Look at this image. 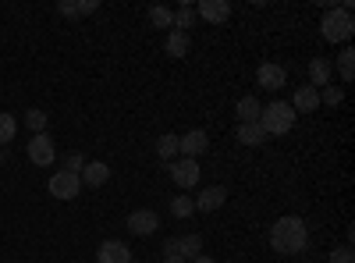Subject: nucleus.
Returning a JSON list of instances; mask_svg holds the SVG:
<instances>
[{
  "mask_svg": "<svg viewBox=\"0 0 355 263\" xmlns=\"http://www.w3.org/2000/svg\"><path fill=\"white\" fill-rule=\"evenodd\" d=\"M192 22H196V11H192V4H182V8L174 11V28H178V33H189V28H192Z\"/></svg>",
  "mask_w": 355,
  "mask_h": 263,
  "instance_id": "obj_24",
  "label": "nucleus"
},
{
  "mask_svg": "<svg viewBox=\"0 0 355 263\" xmlns=\"http://www.w3.org/2000/svg\"><path fill=\"white\" fill-rule=\"evenodd\" d=\"M192 263H217V260H214V256H196Z\"/></svg>",
  "mask_w": 355,
  "mask_h": 263,
  "instance_id": "obj_33",
  "label": "nucleus"
},
{
  "mask_svg": "<svg viewBox=\"0 0 355 263\" xmlns=\"http://www.w3.org/2000/svg\"><path fill=\"white\" fill-rule=\"evenodd\" d=\"M206 150H210V135H206L202 128H192V132H185V135H178V153H182L185 160H196V157H202Z\"/></svg>",
  "mask_w": 355,
  "mask_h": 263,
  "instance_id": "obj_5",
  "label": "nucleus"
},
{
  "mask_svg": "<svg viewBox=\"0 0 355 263\" xmlns=\"http://www.w3.org/2000/svg\"><path fill=\"white\" fill-rule=\"evenodd\" d=\"M78 178H82V185H89V189H100V185H107V178H110V167L100 164V160H93V164L82 167Z\"/></svg>",
  "mask_w": 355,
  "mask_h": 263,
  "instance_id": "obj_14",
  "label": "nucleus"
},
{
  "mask_svg": "<svg viewBox=\"0 0 355 263\" xmlns=\"http://www.w3.org/2000/svg\"><path fill=\"white\" fill-rule=\"evenodd\" d=\"M331 75H334V68H331L327 57H313V61H309V85H313V90L331 85Z\"/></svg>",
  "mask_w": 355,
  "mask_h": 263,
  "instance_id": "obj_15",
  "label": "nucleus"
},
{
  "mask_svg": "<svg viewBox=\"0 0 355 263\" xmlns=\"http://www.w3.org/2000/svg\"><path fill=\"white\" fill-rule=\"evenodd\" d=\"M227 203V189L224 185H210V189H202L199 192V199H196V210H202V214H214V210H220Z\"/></svg>",
  "mask_w": 355,
  "mask_h": 263,
  "instance_id": "obj_12",
  "label": "nucleus"
},
{
  "mask_svg": "<svg viewBox=\"0 0 355 263\" xmlns=\"http://www.w3.org/2000/svg\"><path fill=\"white\" fill-rule=\"evenodd\" d=\"M306 246H309V228H306L302 217L288 214V217H277V221H274V228H270V249H274V253H281V256H299Z\"/></svg>",
  "mask_w": 355,
  "mask_h": 263,
  "instance_id": "obj_1",
  "label": "nucleus"
},
{
  "mask_svg": "<svg viewBox=\"0 0 355 263\" xmlns=\"http://www.w3.org/2000/svg\"><path fill=\"white\" fill-rule=\"evenodd\" d=\"M150 22L157 25V28H174V11L171 8H150Z\"/></svg>",
  "mask_w": 355,
  "mask_h": 263,
  "instance_id": "obj_26",
  "label": "nucleus"
},
{
  "mask_svg": "<svg viewBox=\"0 0 355 263\" xmlns=\"http://www.w3.org/2000/svg\"><path fill=\"white\" fill-rule=\"evenodd\" d=\"M96 8H100L96 0H82V4H75V0H61V4H57V11L68 15V18H85V15H93Z\"/></svg>",
  "mask_w": 355,
  "mask_h": 263,
  "instance_id": "obj_17",
  "label": "nucleus"
},
{
  "mask_svg": "<svg viewBox=\"0 0 355 263\" xmlns=\"http://www.w3.org/2000/svg\"><path fill=\"white\" fill-rule=\"evenodd\" d=\"M239 125H249V121H259V100L256 96H242L239 100Z\"/></svg>",
  "mask_w": 355,
  "mask_h": 263,
  "instance_id": "obj_19",
  "label": "nucleus"
},
{
  "mask_svg": "<svg viewBox=\"0 0 355 263\" xmlns=\"http://www.w3.org/2000/svg\"><path fill=\"white\" fill-rule=\"evenodd\" d=\"M174 242H178V256H182V260L202 256V235H182V239H174Z\"/></svg>",
  "mask_w": 355,
  "mask_h": 263,
  "instance_id": "obj_18",
  "label": "nucleus"
},
{
  "mask_svg": "<svg viewBox=\"0 0 355 263\" xmlns=\"http://www.w3.org/2000/svg\"><path fill=\"white\" fill-rule=\"evenodd\" d=\"M239 142H245V146H263V142H266V132L259 128V121L239 125Z\"/></svg>",
  "mask_w": 355,
  "mask_h": 263,
  "instance_id": "obj_20",
  "label": "nucleus"
},
{
  "mask_svg": "<svg viewBox=\"0 0 355 263\" xmlns=\"http://www.w3.org/2000/svg\"><path fill=\"white\" fill-rule=\"evenodd\" d=\"M189 46H192L189 33H178V28H171V33H167V43H164L167 57H185V53H189Z\"/></svg>",
  "mask_w": 355,
  "mask_h": 263,
  "instance_id": "obj_16",
  "label": "nucleus"
},
{
  "mask_svg": "<svg viewBox=\"0 0 355 263\" xmlns=\"http://www.w3.org/2000/svg\"><path fill=\"white\" fill-rule=\"evenodd\" d=\"M82 167H85V157H82V153H68V157H64V171L82 174Z\"/></svg>",
  "mask_w": 355,
  "mask_h": 263,
  "instance_id": "obj_30",
  "label": "nucleus"
},
{
  "mask_svg": "<svg viewBox=\"0 0 355 263\" xmlns=\"http://www.w3.org/2000/svg\"><path fill=\"white\" fill-rule=\"evenodd\" d=\"M132 263H139V260H132Z\"/></svg>",
  "mask_w": 355,
  "mask_h": 263,
  "instance_id": "obj_35",
  "label": "nucleus"
},
{
  "mask_svg": "<svg viewBox=\"0 0 355 263\" xmlns=\"http://www.w3.org/2000/svg\"><path fill=\"white\" fill-rule=\"evenodd\" d=\"M345 100V90L341 85H323V93H320V103H327V107H338Z\"/></svg>",
  "mask_w": 355,
  "mask_h": 263,
  "instance_id": "obj_28",
  "label": "nucleus"
},
{
  "mask_svg": "<svg viewBox=\"0 0 355 263\" xmlns=\"http://www.w3.org/2000/svg\"><path fill=\"white\" fill-rule=\"evenodd\" d=\"M157 228H160L157 210H132L128 214V231H132V235H139V239H150Z\"/></svg>",
  "mask_w": 355,
  "mask_h": 263,
  "instance_id": "obj_9",
  "label": "nucleus"
},
{
  "mask_svg": "<svg viewBox=\"0 0 355 263\" xmlns=\"http://www.w3.org/2000/svg\"><path fill=\"white\" fill-rule=\"evenodd\" d=\"M199 174H202V171H199L196 160H185V157H182V160L171 164V178H174L178 189H196V185H199Z\"/></svg>",
  "mask_w": 355,
  "mask_h": 263,
  "instance_id": "obj_7",
  "label": "nucleus"
},
{
  "mask_svg": "<svg viewBox=\"0 0 355 263\" xmlns=\"http://www.w3.org/2000/svg\"><path fill=\"white\" fill-rule=\"evenodd\" d=\"M284 82H288V71H284L281 65H274V61H266V65H259V68H256V85H259V90L277 93Z\"/></svg>",
  "mask_w": 355,
  "mask_h": 263,
  "instance_id": "obj_8",
  "label": "nucleus"
},
{
  "mask_svg": "<svg viewBox=\"0 0 355 263\" xmlns=\"http://www.w3.org/2000/svg\"><path fill=\"white\" fill-rule=\"evenodd\" d=\"M78 192H82V178H78V174H71V171L50 174V196L53 199H78Z\"/></svg>",
  "mask_w": 355,
  "mask_h": 263,
  "instance_id": "obj_4",
  "label": "nucleus"
},
{
  "mask_svg": "<svg viewBox=\"0 0 355 263\" xmlns=\"http://www.w3.org/2000/svg\"><path fill=\"white\" fill-rule=\"evenodd\" d=\"M171 214H174L178 221L192 217V214H196V199H192V196H185V192H182V196H174V199H171Z\"/></svg>",
  "mask_w": 355,
  "mask_h": 263,
  "instance_id": "obj_21",
  "label": "nucleus"
},
{
  "mask_svg": "<svg viewBox=\"0 0 355 263\" xmlns=\"http://www.w3.org/2000/svg\"><path fill=\"white\" fill-rule=\"evenodd\" d=\"M15 132H18L15 114H4V110H0V146H4V142H11V139H15Z\"/></svg>",
  "mask_w": 355,
  "mask_h": 263,
  "instance_id": "obj_27",
  "label": "nucleus"
},
{
  "mask_svg": "<svg viewBox=\"0 0 355 263\" xmlns=\"http://www.w3.org/2000/svg\"><path fill=\"white\" fill-rule=\"evenodd\" d=\"M25 128H33V135L46 132V114H43L40 107H33V110H25Z\"/></svg>",
  "mask_w": 355,
  "mask_h": 263,
  "instance_id": "obj_25",
  "label": "nucleus"
},
{
  "mask_svg": "<svg viewBox=\"0 0 355 263\" xmlns=\"http://www.w3.org/2000/svg\"><path fill=\"white\" fill-rule=\"evenodd\" d=\"M196 15L206 18V22H214V25H224L231 18V4H227V0H199Z\"/></svg>",
  "mask_w": 355,
  "mask_h": 263,
  "instance_id": "obj_11",
  "label": "nucleus"
},
{
  "mask_svg": "<svg viewBox=\"0 0 355 263\" xmlns=\"http://www.w3.org/2000/svg\"><path fill=\"white\" fill-rule=\"evenodd\" d=\"M320 28H323V40L327 43H348L352 33H355V18H352V11L331 4L327 15H323V22H320Z\"/></svg>",
  "mask_w": 355,
  "mask_h": 263,
  "instance_id": "obj_3",
  "label": "nucleus"
},
{
  "mask_svg": "<svg viewBox=\"0 0 355 263\" xmlns=\"http://www.w3.org/2000/svg\"><path fill=\"white\" fill-rule=\"evenodd\" d=\"M338 71H341L345 82H352V75H355V50H352V46H345V50L338 53Z\"/></svg>",
  "mask_w": 355,
  "mask_h": 263,
  "instance_id": "obj_23",
  "label": "nucleus"
},
{
  "mask_svg": "<svg viewBox=\"0 0 355 263\" xmlns=\"http://www.w3.org/2000/svg\"><path fill=\"white\" fill-rule=\"evenodd\" d=\"M96 263H132V249L121 239H107L96 249Z\"/></svg>",
  "mask_w": 355,
  "mask_h": 263,
  "instance_id": "obj_10",
  "label": "nucleus"
},
{
  "mask_svg": "<svg viewBox=\"0 0 355 263\" xmlns=\"http://www.w3.org/2000/svg\"><path fill=\"white\" fill-rule=\"evenodd\" d=\"M157 157H160V160H174V157H178V135L164 132V135L157 139Z\"/></svg>",
  "mask_w": 355,
  "mask_h": 263,
  "instance_id": "obj_22",
  "label": "nucleus"
},
{
  "mask_svg": "<svg viewBox=\"0 0 355 263\" xmlns=\"http://www.w3.org/2000/svg\"><path fill=\"white\" fill-rule=\"evenodd\" d=\"M327 263H355V253H352V246H338L334 253H331V260Z\"/></svg>",
  "mask_w": 355,
  "mask_h": 263,
  "instance_id": "obj_29",
  "label": "nucleus"
},
{
  "mask_svg": "<svg viewBox=\"0 0 355 263\" xmlns=\"http://www.w3.org/2000/svg\"><path fill=\"white\" fill-rule=\"evenodd\" d=\"M295 118H299V114H295L291 103H284V100H274V103L259 107V128L266 132V139L291 132V128H295Z\"/></svg>",
  "mask_w": 355,
  "mask_h": 263,
  "instance_id": "obj_2",
  "label": "nucleus"
},
{
  "mask_svg": "<svg viewBox=\"0 0 355 263\" xmlns=\"http://www.w3.org/2000/svg\"><path fill=\"white\" fill-rule=\"evenodd\" d=\"M28 160H33L36 167H50V164L57 160V146L50 142L46 132L33 135V142H28Z\"/></svg>",
  "mask_w": 355,
  "mask_h": 263,
  "instance_id": "obj_6",
  "label": "nucleus"
},
{
  "mask_svg": "<svg viewBox=\"0 0 355 263\" xmlns=\"http://www.w3.org/2000/svg\"><path fill=\"white\" fill-rule=\"evenodd\" d=\"M164 256H178V242H174V239L164 242Z\"/></svg>",
  "mask_w": 355,
  "mask_h": 263,
  "instance_id": "obj_31",
  "label": "nucleus"
},
{
  "mask_svg": "<svg viewBox=\"0 0 355 263\" xmlns=\"http://www.w3.org/2000/svg\"><path fill=\"white\" fill-rule=\"evenodd\" d=\"M164 263H189V260H182V256H164Z\"/></svg>",
  "mask_w": 355,
  "mask_h": 263,
  "instance_id": "obj_32",
  "label": "nucleus"
},
{
  "mask_svg": "<svg viewBox=\"0 0 355 263\" xmlns=\"http://www.w3.org/2000/svg\"><path fill=\"white\" fill-rule=\"evenodd\" d=\"M320 107V90H313V85H299L291 96V110L295 114H313Z\"/></svg>",
  "mask_w": 355,
  "mask_h": 263,
  "instance_id": "obj_13",
  "label": "nucleus"
},
{
  "mask_svg": "<svg viewBox=\"0 0 355 263\" xmlns=\"http://www.w3.org/2000/svg\"><path fill=\"white\" fill-rule=\"evenodd\" d=\"M0 167H4V150H0Z\"/></svg>",
  "mask_w": 355,
  "mask_h": 263,
  "instance_id": "obj_34",
  "label": "nucleus"
}]
</instances>
